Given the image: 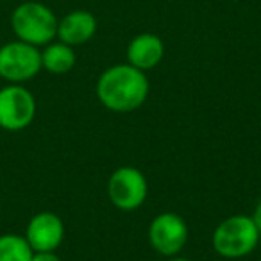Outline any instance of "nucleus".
<instances>
[{"label":"nucleus","mask_w":261,"mask_h":261,"mask_svg":"<svg viewBox=\"0 0 261 261\" xmlns=\"http://www.w3.org/2000/svg\"><path fill=\"white\" fill-rule=\"evenodd\" d=\"M149 79L145 72L133 65H115L100 73L97 81V97L108 109L129 113L143 106L149 97Z\"/></svg>","instance_id":"1"},{"label":"nucleus","mask_w":261,"mask_h":261,"mask_svg":"<svg viewBox=\"0 0 261 261\" xmlns=\"http://www.w3.org/2000/svg\"><path fill=\"white\" fill-rule=\"evenodd\" d=\"M58 22L54 11L36 0L22 2L11 15V27L16 38L34 47H45L54 41Z\"/></svg>","instance_id":"2"},{"label":"nucleus","mask_w":261,"mask_h":261,"mask_svg":"<svg viewBox=\"0 0 261 261\" xmlns=\"http://www.w3.org/2000/svg\"><path fill=\"white\" fill-rule=\"evenodd\" d=\"M259 231L252 217L232 215L222 220L213 231V249L217 254L227 259H236L250 254L259 242Z\"/></svg>","instance_id":"3"},{"label":"nucleus","mask_w":261,"mask_h":261,"mask_svg":"<svg viewBox=\"0 0 261 261\" xmlns=\"http://www.w3.org/2000/svg\"><path fill=\"white\" fill-rule=\"evenodd\" d=\"M41 52L25 41H9L0 47V77L9 84H23L41 72Z\"/></svg>","instance_id":"4"},{"label":"nucleus","mask_w":261,"mask_h":261,"mask_svg":"<svg viewBox=\"0 0 261 261\" xmlns=\"http://www.w3.org/2000/svg\"><path fill=\"white\" fill-rule=\"evenodd\" d=\"M34 116L36 100L23 84L0 88V129L18 133L33 123Z\"/></svg>","instance_id":"5"},{"label":"nucleus","mask_w":261,"mask_h":261,"mask_svg":"<svg viewBox=\"0 0 261 261\" xmlns=\"http://www.w3.org/2000/svg\"><path fill=\"white\" fill-rule=\"evenodd\" d=\"M149 182L142 170L135 167H120L108 181V197L120 211H135L145 202Z\"/></svg>","instance_id":"6"},{"label":"nucleus","mask_w":261,"mask_h":261,"mask_svg":"<svg viewBox=\"0 0 261 261\" xmlns=\"http://www.w3.org/2000/svg\"><path fill=\"white\" fill-rule=\"evenodd\" d=\"M149 242L158 254L174 257L188 242V225L177 213H160L149 225Z\"/></svg>","instance_id":"7"},{"label":"nucleus","mask_w":261,"mask_h":261,"mask_svg":"<svg viewBox=\"0 0 261 261\" xmlns=\"http://www.w3.org/2000/svg\"><path fill=\"white\" fill-rule=\"evenodd\" d=\"M23 236L34 252L56 250L65 238V224L52 211H41L29 220Z\"/></svg>","instance_id":"8"},{"label":"nucleus","mask_w":261,"mask_h":261,"mask_svg":"<svg viewBox=\"0 0 261 261\" xmlns=\"http://www.w3.org/2000/svg\"><path fill=\"white\" fill-rule=\"evenodd\" d=\"M95 33H97V18L86 9H75L58 22L56 36L70 47H79L88 43L95 36Z\"/></svg>","instance_id":"9"},{"label":"nucleus","mask_w":261,"mask_h":261,"mask_svg":"<svg viewBox=\"0 0 261 261\" xmlns=\"http://www.w3.org/2000/svg\"><path fill=\"white\" fill-rule=\"evenodd\" d=\"M165 56V45L158 34L142 33L130 40L127 47V63L135 68L147 72L156 68Z\"/></svg>","instance_id":"10"},{"label":"nucleus","mask_w":261,"mask_h":261,"mask_svg":"<svg viewBox=\"0 0 261 261\" xmlns=\"http://www.w3.org/2000/svg\"><path fill=\"white\" fill-rule=\"evenodd\" d=\"M75 63H77V56L73 47L63 43V41L45 45L43 52H41V66L47 72L56 73V75L68 73L75 66Z\"/></svg>","instance_id":"11"},{"label":"nucleus","mask_w":261,"mask_h":261,"mask_svg":"<svg viewBox=\"0 0 261 261\" xmlns=\"http://www.w3.org/2000/svg\"><path fill=\"white\" fill-rule=\"evenodd\" d=\"M34 250L25 236L6 232L0 234V261H31Z\"/></svg>","instance_id":"12"},{"label":"nucleus","mask_w":261,"mask_h":261,"mask_svg":"<svg viewBox=\"0 0 261 261\" xmlns=\"http://www.w3.org/2000/svg\"><path fill=\"white\" fill-rule=\"evenodd\" d=\"M31 261H61V257L56 254V250H48V252H34Z\"/></svg>","instance_id":"13"},{"label":"nucleus","mask_w":261,"mask_h":261,"mask_svg":"<svg viewBox=\"0 0 261 261\" xmlns=\"http://www.w3.org/2000/svg\"><path fill=\"white\" fill-rule=\"evenodd\" d=\"M252 220H254V224H256L257 231H259V234H261V202L257 204V206H256V210H254Z\"/></svg>","instance_id":"14"},{"label":"nucleus","mask_w":261,"mask_h":261,"mask_svg":"<svg viewBox=\"0 0 261 261\" xmlns=\"http://www.w3.org/2000/svg\"><path fill=\"white\" fill-rule=\"evenodd\" d=\"M167 261H190V259H186V257H177V256H174V257H168Z\"/></svg>","instance_id":"15"}]
</instances>
